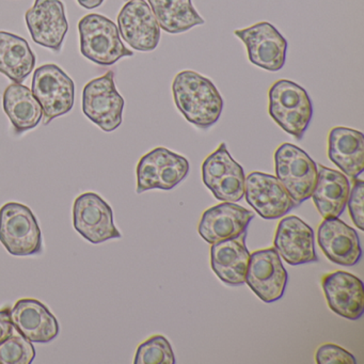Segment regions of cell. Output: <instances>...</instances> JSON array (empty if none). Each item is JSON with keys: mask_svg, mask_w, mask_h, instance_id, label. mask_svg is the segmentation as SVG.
Wrapping results in <instances>:
<instances>
[{"mask_svg": "<svg viewBox=\"0 0 364 364\" xmlns=\"http://www.w3.org/2000/svg\"><path fill=\"white\" fill-rule=\"evenodd\" d=\"M172 93L176 108L191 124L208 129L220 119L223 97L205 76L191 70L180 72L172 82Z\"/></svg>", "mask_w": 364, "mask_h": 364, "instance_id": "1", "label": "cell"}, {"mask_svg": "<svg viewBox=\"0 0 364 364\" xmlns=\"http://www.w3.org/2000/svg\"><path fill=\"white\" fill-rule=\"evenodd\" d=\"M268 114L285 133L301 140L312 121V101L296 82L277 80L268 90Z\"/></svg>", "mask_w": 364, "mask_h": 364, "instance_id": "2", "label": "cell"}, {"mask_svg": "<svg viewBox=\"0 0 364 364\" xmlns=\"http://www.w3.org/2000/svg\"><path fill=\"white\" fill-rule=\"evenodd\" d=\"M80 53L95 65H112L134 53L121 41L118 26L101 14H87L78 23Z\"/></svg>", "mask_w": 364, "mask_h": 364, "instance_id": "3", "label": "cell"}, {"mask_svg": "<svg viewBox=\"0 0 364 364\" xmlns=\"http://www.w3.org/2000/svg\"><path fill=\"white\" fill-rule=\"evenodd\" d=\"M0 242L14 257H31L41 253V229L28 206L18 202H9L1 206Z\"/></svg>", "mask_w": 364, "mask_h": 364, "instance_id": "4", "label": "cell"}, {"mask_svg": "<svg viewBox=\"0 0 364 364\" xmlns=\"http://www.w3.org/2000/svg\"><path fill=\"white\" fill-rule=\"evenodd\" d=\"M31 92L43 112V123L71 112L74 106L75 86L72 78L54 63L41 65L33 74Z\"/></svg>", "mask_w": 364, "mask_h": 364, "instance_id": "5", "label": "cell"}, {"mask_svg": "<svg viewBox=\"0 0 364 364\" xmlns=\"http://www.w3.org/2000/svg\"><path fill=\"white\" fill-rule=\"evenodd\" d=\"M276 176L298 205L310 199L316 184L317 164L299 146L283 144L274 152Z\"/></svg>", "mask_w": 364, "mask_h": 364, "instance_id": "6", "label": "cell"}, {"mask_svg": "<svg viewBox=\"0 0 364 364\" xmlns=\"http://www.w3.org/2000/svg\"><path fill=\"white\" fill-rule=\"evenodd\" d=\"M124 105V99L117 90L112 71L90 80L84 87L82 112L106 133L116 131L122 124Z\"/></svg>", "mask_w": 364, "mask_h": 364, "instance_id": "7", "label": "cell"}, {"mask_svg": "<svg viewBox=\"0 0 364 364\" xmlns=\"http://www.w3.org/2000/svg\"><path fill=\"white\" fill-rule=\"evenodd\" d=\"M188 172L189 161L184 156L159 146L140 159L136 169V191H171L185 180Z\"/></svg>", "mask_w": 364, "mask_h": 364, "instance_id": "8", "label": "cell"}, {"mask_svg": "<svg viewBox=\"0 0 364 364\" xmlns=\"http://www.w3.org/2000/svg\"><path fill=\"white\" fill-rule=\"evenodd\" d=\"M202 181L219 201L236 203L244 198V169L232 159L225 142L202 164Z\"/></svg>", "mask_w": 364, "mask_h": 364, "instance_id": "9", "label": "cell"}, {"mask_svg": "<svg viewBox=\"0 0 364 364\" xmlns=\"http://www.w3.org/2000/svg\"><path fill=\"white\" fill-rule=\"evenodd\" d=\"M234 35L246 46L252 65L269 72H278L284 67L289 44L274 25L259 22L237 29Z\"/></svg>", "mask_w": 364, "mask_h": 364, "instance_id": "10", "label": "cell"}, {"mask_svg": "<svg viewBox=\"0 0 364 364\" xmlns=\"http://www.w3.org/2000/svg\"><path fill=\"white\" fill-rule=\"evenodd\" d=\"M289 274L274 248L250 253L245 283L266 304L278 301L287 289Z\"/></svg>", "mask_w": 364, "mask_h": 364, "instance_id": "11", "label": "cell"}, {"mask_svg": "<svg viewBox=\"0 0 364 364\" xmlns=\"http://www.w3.org/2000/svg\"><path fill=\"white\" fill-rule=\"evenodd\" d=\"M73 225L76 231L92 244L122 237L114 225L112 208L95 193H85L76 198Z\"/></svg>", "mask_w": 364, "mask_h": 364, "instance_id": "12", "label": "cell"}, {"mask_svg": "<svg viewBox=\"0 0 364 364\" xmlns=\"http://www.w3.org/2000/svg\"><path fill=\"white\" fill-rule=\"evenodd\" d=\"M247 203L266 220H276L297 206L277 176L255 171L245 181Z\"/></svg>", "mask_w": 364, "mask_h": 364, "instance_id": "13", "label": "cell"}, {"mask_svg": "<svg viewBox=\"0 0 364 364\" xmlns=\"http://www.w3.org/2000/svg\"><path fill=\"white\" fill-rule=\"evenodd\" d=\"M25 21L35 43L60 52L69 31L65 4L61 0H36L25 14Z\"/></svg>", "mask_w": 364, "mask_h": 364, "instance_id": "14", "label": "cell"}, {"mask_svg": "<svg viewBox=\"0 0 364 364\" xmlns=\"http://www.w3.org/2000/svg\"><path fill=\"white\" fill-rule=\"evenodd\" d=\"M120 37L138 52H152L161 41V27L146 0H129L119 14Z\"/></svg>", "mask_w": 364, "mask_h": 364, "instance_id": "15", "label": "cell"}, {"mask_svg": "<svg viewBox=\"0 0 364 364\" xmlns=\"http://www.w3.org/2000/svg\"><path fill=\"white\" fill-rule=\"evenodd\" d=\"M253 218L255 214L251 210L232 202H223L202 214L198 232L210 245L238 238L246 234Z\"/></svg>", "mask_w": 364, "mask_h": 364, "instance_id": "16", "label": "cell"}, {"mask_svg": "<svg viewBox=\"0 0 364 364\" xmlns=\"http://www.w3.org/2000/svg\"><path fill=\"white\" fill-rule=\"evenodd\" d=\"M274 248L289 265H304L318 261L315 251L314 232L299 217L287 216L279 223Z\"/></svg>", "mask_w": 364, "mask_h": 364, "instance_id": "17", "label": "cell"}, {"mask_svg": "<svg viewBox=\"0 0 364 364\" xmlns=\"http://www.w3.org/2000/svg\"><path fill=\"white\" fill-rule=\"evenodd\" d=\"M317 242L329 261L353 267L362 257L359 235L340 218L323 219L317 229Z\"/></svg>", "mask_w": 364, "mask_h": 364, "instance_id": "18", "label": "cell"}, {"mask_svg": "<svg viewBox=\"0 0 364 364\" xmlns=\"http://www.w3.org/2000/svg\"><path fill=\"white\" fill-rule=\"evenodd\" d=\"M328 306L338 316L355 321L364 313V287L358 277L347 272H330L321 278Z\"/></svg>", "mask_w": 364, "mask_h": 364, "instance_id": "19", "label": "cell"}, {"mask_svg": "<svg viewBox=\"0 0 364 364\" xmlns=\"http://www.w3.org/2000/svg\"><path fill=\"white\" fill-rule=\"evenodd\" d=\"M14 328L33 343H50L60 331L56 316L39 300L23 298L10 310Z\"/></svg>", "mask_w": 364, "mask_h": 364, "instance_id": "20", "label": "cell"}, {"mask_svg": "<svg viewBox=\"0 0 364 364\" xmlns=\"http://www.w3.org/2000/svg\"><path fill=\"white\" fill-rule=\"evenodd\" d=\"M328 159L350 178L364 170V135L349 127H336L328 135Z\"/></svg>", "mask_w": 364, "mask_h": 364, "instance_id": "21", "label": "cell"}, {"mask_svg": "<svg viewBox=\"0 0 364 364\" xmlns=\"http://www.w3.org/2000/svg\"><path fill=\"white\" fill-rule=\"evenodd\" d=\"M249 259L250 252L246 246V234L212 244L210 266L225 284L233 287L244 284Z\"/></svg>", "mask_w": 364, "mask_h": 364, "instance_id": "22", "label": "cell"}, {"mask_svg": "<svg viewBox=\"0 0 364 364\" xmlns=\"http://www.w3.org/2000/svg\"><path fill=\"white\" fill-rule=\"evenodd\" d=\"M316 184L311 198L323 219L338 218L346 208L350 182L338 170L317 166Z\"/></svg>", "mask_w": 364, "mask_h": 364, "instance_id": "23", "label": "cell"}, {"mask_svg": "<svg viewBox=\"0 0 364 364\" xmlns=\"http://www.w3.org/2000/svg\"><path fill=\"white\" fill-rule=\"evenodd\" d=\"M3 106L16 134L36 129L43 118L41 106L28 87L9 85L3 97Z\"/></svg>", "mask_w": 364, "mask_h": 364, "instance_id": "24", "label": "cell"}, {"mask_svg": "<svg viewBox=\"0 0 364 364\" xmlns=\"http://www.w3.org/2000/svg\"><path fill=\"white\" fill-rule=\"evenodd\" d=\"M36 61V55L24 38L0 31V73L22 84L33 73Z\"/></svg>", "mask_w": 364, "mask_h": 364, "instance_id": "25", "label": "cell"}, {"mask_svg": "<svg viewBox=\"0 0 364 364\" xmlns=\"http://www.w3.org/2000/svg\"><path fill=\"white\" fill-rule=\"evenodd\" d=\"M161 29L171 35L186 33L205 23L191 0H148Z\"/></svg>", "mask_w": 364, "mask_h": 364, "instance_id": "26", "label": "cell"}, {"mask_svg": "<svg viewBox=\"0 0 364 364\" xmlns=\"http://www.w3.org/2000/svg\"><path fill=\"white\" fill-rule=\"evenodd\" d=\"M36 358L33 342L18 330L0 342V364H31Z\"/></svg>", "mask_w": 364, "mask_h": 364, "instance_id": "27", "label": "cell"}, {"mask_svg": "<svg viewBox=\"0 0 364 364\" xmlns=\"http://www.w3.org/2000/svg\"><path fill=\"white\" fill-rule=\"evenodd\" d=\"M176 355L169 341L163 336H153L138 346L135 364H176Z\"/></svg>", "mask_w": 364, "mask_h": 364, "instance_id": "28", "label": "cell"}, {"mask_svg": "<svg viewBox=\"0 0 364 364\" xmlns=\"http://www.w3.org/2000/svg\"><path fill=\"white\" fill-rule=\"evenodd\" d=\"M353 187H350L346 206L348 208L349 215H350L351 220L355 223V227H357L360 231H363L364 182L362 180H359L358 178H353Z\"/></svg>", "mask_w": 364, "mask_h": 364, "instance_id": "29", "label": "cell"}, {"mask_svg": "<svg viewBox=\"0 0 364 364\" xmlns=\"http://www.w3.org/2000/svg\"><path fill=\"white\" fill-rule=\"evenodd\" d=\"M317 364H355L357 360L346 349L336 344H323L315 353Z\"/></svg>", "mask_w": 364, "mask_h": 364, "instance_id": "30", "label": "cell"}, {"mask_svg": "<svg viewBox=\"0 0 364 364\" xmlns=\"http://www.w3.org/2000/svg\"><path fill=\"white\" fill-rule=\"evenodd\" d=\"M14 330L16 328L10 316V309L5 308L0 311V342H3L8 336H11Z\"/></svg>", "mask_w": 364, "mask_h": 364, "instance_id": "31", "label": "cell"}, {"mask_svg": "<svg viewBox=\"0 0 364 364\" xmlns=\"http://www.w3.org/2000/svg\"><path fill=\"white\" fill-rule=\"evenodd\" d=\"M105 0H77V3L85 9L92 10L103 5Z\"/></svg>", "mask_w": 364, "mask_h": 364, "instance_id": "32", "label": "cell"}, {"mask_svg": "<svg viewBox=\"0 0 364 364\" xmlns=\"http://www.w3.org/2000/svg\"><path fill=\"white\" fill-rule=\"evenodd\" d=\"M124 1H129V0H124Z\"/></svg>", "mask_w": 364, "mask_h": 364, "instance_id": "33", "label": "cell"}]
</instances>
